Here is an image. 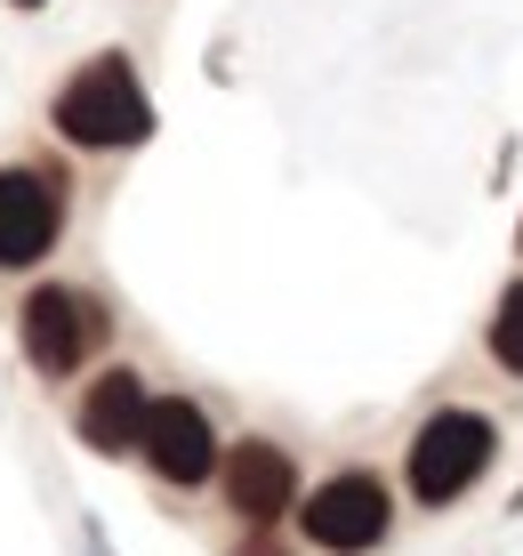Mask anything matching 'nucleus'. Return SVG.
<instances>
[{
  "mask_svg": "<svg viewBox=\"0 0 523 556\" xmlns=\"http://www.w3.org/2000/svg\"><path fill=\"white\" fill-rule=\"evenodd\" d=\"M56 129H65L73 146H89V153H122V146H138L153 129V105H145L138 73H129L122 56H97V65H81L65 81V98H56Z\"/></svg>",
  "mask_w": 523,
  "mask_h": 556,
  "instance_id": "obj_1",
  "label": "nucleus"
},
{
  "mask_svg": "<svg viewBox=\"0 0 523 556\" xmlns=\"http://www.w3.org/2000/svg\"><path fill=\"white\" fill-rule=\"evenodd\" d=\"M138 452L169 476V484H202V476L218 468V435H209V419L193 412V404H178V395L145 404V435H138Z\"/></svg>",
  "mask_w": 523,
  "mask_h": 556,
  "instance_id": "obj_6",
  "label": "nucleus"
},
{
  "mask_svg": "<svg viewBox=\"0 0 523 556\" xmlns=\"http://www.w3.org/2000/svg\"><path fill=\"white\" fill-rule=\"evenodd\" d=\"M226 501H234L250 525H275V516L298 501V468H290V452L282 444H234L226 452Z\"/></svg>",
  "mask_w": 523,
  "mask_h": 556,
  "instance_id": "obj_7",
  "label": "nucleus"
},
{
  "mask_svg": "<svg viewBox=\"0 0 523 556\" xmlns=\"http://www.w3.org/2000/svg\"><path fill=\"white\" fill-rule=\"evenodd\" d=\"M492 355L523 379V282H515L508 299H499V315H492Z\"/></svg>",
  "mask_w": 523,
  "mask_h": 556,
  "instance_id": "obj_9",
  "label": "nucleus"
},
{
  "mask_svg": "<svg viewBox=\"0 0 523 556\" xmlns=\"http://www.w3.org/2000/svg\"><path fill=\"white\" fill-rule=\"evenodd\" d=\"M56 226H65V186L49 169H0V266L49 258Z\"/></svg>",
  "mask_w": 523,
  "mask_h": 556,
  "instance_id": "obj_5",
  "label": "nucleus"
},
{
  "mask_svg": "<svg viewBox=\"0 0 523 556\" xmlns=\"http://www.w3.org/2000/svg\"><path fill=\"white\" fill-rule=\"evenodd\" d=\"M492 444H499V435H492V419H483V412H435L428 428L411 435V492L428 508L459 501V492L492 468Z\"/></svg>",
  "mask_w": 523,
  "mask_h": 556,
  "instance_id": "obj_2",
  "label": "nucleus"
},
{
  "mask_svg": "<svg viewBox=\"0 0 523 556\" xmlns=\"http://www.w3.org/2000/svg\"><path fill=\"white\" fill-rule=\"evenodd\" d=\"M242 556H275V548H242Z\"/></svg>",
  "mask_w": 523,
  "mask_h": 556,
  "instance_id": "obj_10",
  "label": "nucleus"
},
{
  "mask_svg": "<svg viewBox=\"0 0 523 556\" xmlns=\"http://www.w3.org/2000/svg\"><path fill=\"white\" fill-rule=\"evenodd\" d=\"M97 339H105V306H89L81 291H33L25 299V355H33V371L73 379Z\"/></svg>",
  "mask_w": 523,
  "mask_h": 556,
  "instance_id": "obj_4",
  "label": "nucleus"
},
{
  "mask_svg": "<svg viewBox=\"0 0 523 556\" xmlns=\"http://www.w3.org/2000/svg\"><path fill=\"white\" fill-rule=\"evenodd\" d=\"M386 516H395V508H386V484H379V476H331V484L298 508V525H306V541H315V548L362 556V548L386 541Z\"/></svg>",
  "mask_w": 523,
  "mask_h": 556,
  "instance_id": "obj_3",
  "label": "nucleus"
},
{
  "mask_svg": "<svg viewBox=\"0 0 523 556\" xmlns=\"http://www.w3.org/2000/svg\"><path fill=\"white\" fill-rule=\"evenodd\" d=\"M145 404H153V395L138 388V371H105V379L81 395V435H89V452H138Z\"/></svg>",
  "mask_w": 523,
  "mask_h": 556,
  "instance_id": "obj_8",
  "label": "nucleus"
}]
</instances>
